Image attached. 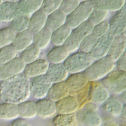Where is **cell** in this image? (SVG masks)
I'll use <instances>...</instances> for the list:
<instances>
[{
  "label": "cell",
  "instance_id": "36",
  "mask_svg": "<svg viewBox=\"0 0 126 126\" xmlns=\"http://www.w3.org/2000/svg\"><path fill=\"white\" fill-rule=\"evenodd\" d=\"M17 53L11 45L0 48V67L16 57Z\"/></svg>",
  "mask_w": 126,
  "mask_h": 126
},
{
  "label": "cell",
  "instance_id": "45",
  "mask_svg": "<svg viewBox=\"0 0 126 126\" xmlns=\"http://www.w3.org/2000/svg\"><path fill=\"white\" fill-rule=\"evenodd\" d=\"M120 116L122 117V118L124 119H126V104L124 105V107L122 108V110L121 112V115Z\"/></svg>",
  "mask_w": 126,
  "mask_h": 126
},
{
  "label": "cell",
  "instance_id": "40",
  "mask_svg": "<svg viewBox=\"0 0 126 126\" xmlns=\"http://www.w3.org/2000/svg\"><path fill=\"white\" fill-rule=\"evenodd\" d=\"M79 0H63L60 10L67 16L72 13L80 4Z\"/></svg>",
  "mask_w": 126,
  "mask_h": 126
},
{
  "label": "cell",
  "instance_id": "24",
  "mask_svg": "<svg viewBox=\"0 0 126 126\" xmlns=\"http://www.w3.org/2000/svg\"><path fill=\"white\" fill-rule=\"evenodd\" d=\"M124 104L119 99L115 97H110L102 105V108L110 115L117 118L121 115Z\"/></svg>",
  "mask_w": 126,
  "mask_h": 126
},
{
  "label": "cell",
  "instance_id": "21",
  "mask_svg": "<svg viewBox=\"0 0 126 126\" xmlns=\"http://www.w3.org/2000/svg\"><path fill=\"white\" fill-rule=\"evenodd\" d=\"M70 91L65 81L53 84L50 88L47 97L56 102L70 95Z\"/></svg>",
  "mask_w": 126,
  "mask_h": 126
},
{
  "label": "cell",
  "instance_id": "27",
  "mask_svg": "<svg viewBox=\"0 0 126 126\" xmlns=\"http://www.w3.org/2000/svg\"><path fill=\"white\" fill-rule=\"evenodd\" d=\"M72 29L66 24L52 32L51 43L54 46L64 45L72 32Z\"/></svg>",
  "mask_w": 126,
  "mask_h": 126
},
{
  "label": "cell",
  "instance_id": "46",
  "mask_svg": "<svg viewBox=\"0 0 126 126\" xmlns=\"http://www.w3.org/2000/svg\"><path fill=\"white\" fill-rule=\"evenodd\" d=\"M120 98L119 99L123 104H125V102H126V91L124 92L121 95H120Z\"/></svg>",
  "mask_w": 126,
  "mask_h": 126
},
{
  "label": "cell",
  "instance_id": "25",
  "mask_svg": "<svg viewBox=\"0 0 126 126\" xmlns=\"http://www.w3.org/2000/svg\"><path fill=\"white\" fill-rule=\"evenodd\" d=\"M76 117L77 119L88 126H101L102 123L101 117L96 112L86 111L82 109L78 112Z\"/></svg>",
  "mask_w": 126,
  "mask_h": 126
},
{
  "label": "cell",
  "instance_id": "41",
  "mask_svg": "<svg viewBox=\"0 0 126 126\" xmlns=\"http://www.w3.org/2000/svg\"><path fill=\"white\" fill-rule=\"evenodd\" d=\"M109 22L105 20L94 26L92 33L99 39L107 33L109 31Z\"/></svg>",
  "mask_w": 126,
  "mask_h": 126
},
{
  "label": "cell",
  "instance_id": "49",
  "mask_svg": "<svg viewBox=\"0 0 126 126\" xmlns=\"http://www.w3.org/2000/svg\"><path fill=\"white\" fill-rule=\"evenodd\" d=\"M0 81H1V80H0Z\"/></svg>",
  "mask_w": 126,
  "mask_h": 126
},
{
  "label": "cell",
  "instance_id": "29",
  "mask_svg": "<svg viewBox=\"0 0 126 126\" xmlns=\"http://www.w3.org/2000/svg\"><path fill=\"white\" fill-rule=\"evenodd\" d=\"M18 117L17 104L8 102H3L0 104V119L6 121L14 120Z\"/></svg>",
  "mask_w": 126,
  "mask_h": 126
},
{
  "label": "cell",
  "instance_id": "7",
  "mask_svg": "<svg viewBox=\"0 0 126 126\" xmlns=\"http://www.w3.org/2000/svg\"><path fill=\"white\" fill-rule=\"evenodd\" d=\"M53 83L46 75L32 78L31 81V95L36 99L45 98Z\"/></svg>",
  "mask_w": 126,
  "mask_h": 126
},
{
  "label": "cell",
  "instance_id": "12",
  "mask_svg": "<svg viewBox=\"0 0 126 126\" xmlns=\"http://www.w3.org/2000/svg\"><path fill=\"white\" fill-rule=\"evenodd\" d=\"M90 82L91 102L96 105H102L110 97V91L102 84L101 82L98 81Z\"/></svg>",
  "mask_w": 126,
  "mask_h": 126
},
{
  "label": "cell",
  "instance_id": "32",
  "mask_svg": "<svg viewBox=\"0 0 126 126\" xmlns=\"http://www.w3.org/2000/svg\"><path fill=\"white\" fill-rule=\"evenodd\" d=\"M30 17L28 15L20 14L11 21L10 28L15 33H21L28 30Z\"/></svg>",
  "mask_w": 126,
  "mask_h": 126
},
{
  "label": "cell",
  "instance_id": "47",
  "mask_svg": "<svg viewBox=\"0 0 126 126\" xmlns=\"http://www.w3.org/2000/svg\"><path fill=\"white\" fill-rule=\"evenodd\" d=\"M104 126H119L118 124L115 122L109 121L105 124Z\"/></svg>",
  "mask_w": 126,
  "mask_h": 126
},
{
  "label": "cell",
  "instance_id": "20",
  "mask_svg": "<svg viewBox=\"0 0 126 126\" xmlns=\"http://www.w3.org/2000/svg\"><path fill=\"white\" fill-rule=\"evenodd\" d=\"M94 8L111 12H117L126 4L124 0H91Z\"/></svg>",
  "mask_w": 126,
  "mask_h": 126
},
{
  "label": "cell",
  "instance_id": "3",
  "mask_svg": "<svg viewBox=\"0 0 126 126\" xmlns=\"http://www.w3.org/2000/svg\"><path fill=\"white\" fill-rule=\"evenodd\" d=\"M94 61L89 53L78 51L70 54L63 64L71 74L84 72Z\"/></svg>",
  "mask_w": 126,
  "mask_h": 126
},
{
  "label": "cell",
  "instance_id": "39",
  "mask_svg": "<svg viewBox=\"0 0 126 126\" xmlns=\"http://www.w3.org/2000/svg\"><path fill=\"white\" fill-rule=\"evenodd\" d=\"M98 39L91 33L85 39L79 46V51L90 53L95 45Z\"/></svg>",
  "mask_w": 126,
  "mask_h": 126
},
{
  "label": "cell",
  "instance_id": "42",
  "mask_svg": "<svg viewBox=\"0 0 126 126\" xmlns=\"http://www.w3.org/2000/svg\"><path fill=\"white\" fill-rule=\"evenodd\" d=\"M116 65L117 69L121 71H126V51L116 61Z\"/></svg>",
  "mask_w": 126,
  "mask_h": 126
},
{
  "label": "cell",
  "instance_id": "35",
  "mask_svg": "<svg viewBox=\"0 0 126 126\" xmlns=\"http://www.w3.org/2000/svg\"><path fill=\"white\" fill-rule=\"evenodd\" d=\"M15 36L16 33L10 27L0 30V48L10 45Z\"/></svg>",
  "mask_w": 126,
  "mask_h": 126
},
{
  "label": "cell",
  "instance_id": "10",
  "mask_svg": "<svg viewBox=\"0 0 126 126\" xmlns=\"http://www.w3.org/2000/svg\"><path fill=\"white\" fill-rule=\"evenodd\" d=\"M109 32L115 36H119L126 32V5L116 12L109 22Z\"/></svg>",
  "mask_w": 126,
  "mask_h": 126
},
{
  "label": "cell",
  "instance_id": "38",
  "mask_svg": "<svg viewBox=\"0 0 126 126\" xmlns=\"http://www.w3.org/2000/svg\"><path fill=\"white\" fill-rule=\"evenodd\" d=\"M62 1V0H44L40 9L46 15L48 16L59 9Z\"/></svg>",
  "mask_w": 126,
  "mask_h": 126
},
{
  "label": "cell",
  "instance_id": "5",
  "mask_svg": "<svg viewBox=\"0 0 126 126\" xmlns=\"http://www.w3.org/2000/svg\"><path fill=\"white\" fill-rule=\"evenodd\" d=\"M94 8L91 0L81 2L79 5L67 16L66 23L71 29H74L88 20Z\"/></svg>",
  "mask_w": 126,
  "mask_h": 126
},
{
  "label": "cell",
  "instance_id": "28",
  "mask_svg": "<svg viewBox=\"0 0 126 126\" xmlns=\"http://www.w3.org/2000/svg\"><path fill=\"white\" fill-rule=\"evenodd\" d=\"M19 117L28 119L34 118L37 114L36 102L32 101H24L17 104Z\"/></svg>",
  "mask_w": 126,
  "mask_h": 126
},
{
  "label": "cell",
  "instance_id": "33",
  "mask_svg": "<svg viewBox=\"0 0 126 126\" xmlns=\"http://www.w3.org/2000/svg\"><path fill=\"white\" fill-rule=\"evenodd\" d=\"M41 50L33 44H32L22 51L20 58L26 64L38 59Z\"/></svg>",
  "mask_w": 126,
  "mask_h": 126
},
{
  "label": "cell",
  "instance_id": "16",
  "mask_svg": "<svg viewBox=\"0 0 126 126\" xmlns=\"http://www.w3.org/2000/svg\"><path fill=\"white\" fill-rule=\"evenodd\" d=\"M126 32L114 37L107 56L116 62L125 51Z\"/></svg>",
  "mask_w": 126,
  "mask_h": 126
},
{
  "label": "cell",
  "instance_id": "44",
  "mask_svg": "<svg viewBox=\"0 0 126 126\" xmlns=\"http://www.w3.org/2000/svg\"><path fill=\"white\" fill-rule=\"evenodd\" d=\"M83 110L86 111L96 112L98 110V107L96 104L91 102L86 104L83 108Z\"/></svg>",
  "mask_w": 126,
  "mask_h": 126
},
{
  "label": "cell",
  "instance_id": "22",
  "mask_svg": "<svg viewBox=\"0 0 126 126\" xmlns=\"http://www.w3.org/2000/svg\"><path fill=\"white\" fill-rule=\"evenodd\" d=\"M70 53L64 45L54 46L47 54V60L50 64L63 63Z\"/></svg>",
  "mask_w": 126,
  "mask_h": 126
},
{
  "label": "cell",
  "instance_id": "34",
  "mask_svg": "<svg viewBox=\"0 0 126 126\" xmlns=\"http://www.w3.org/2000/svg\"><path fill=\"white\" fill-rule=\"evenodd\" d=\"M76 116L74 113L70 114H58L54 118V126H74L76 122Z\"/></svg>",
  "mask_w": 126,
  "mask_h": 126
},
{
  "label": "cell",
  "instance_id": "19",
  "mask_svg": "<svg viewBox=\"0 0 126 126\" xmlns=\"http://www.w3.org/2000/svg\"><path fill=\"white\" fill-rule=\"evenodd\" d=\"M34 34L28 30L16 35L11 45L17 52L22 51L33 44Z\"/></svg>",
  "mask_w": 126,
  "mask_h": 126
},
{
  "label": "cell",
  "instance_id": "31",
  "mask_svg": "<svg viewBox=\"0 0 126 126\" xmlns=\"http://www.w3.org/2000/svg\"><path fill=\"white\" fill-rule=\"evenodd\" d=\"M43 0H22L18 3L20 14L26 15L33 14L41 8Z\"/></svg>",
  "mask_w": 126,
  "mask_h": 126
},
{
  "label": "cell",
  "instance_id": "37",
  "mask_svg": "<svg viewBox=\"0 0 126 126\" xmlns=\"http://www.w3.org/2000/svg\"><path fill=\"white\" fill-rule=\"evenodd\" d=\"M108 12L94 8L91 12L88 21L94 26L106 20L109 14Z\"/></svg>",
  "mask_w": 126,
  "mask_h": 126
},
{
  "label": "cell",
  "instance_id": "15",
  "mask_svg": "<svg viewBox=\"0 0 126 126\" xmlns=\"http://www.w3.org/2000/svg\"><path fill=\"white\" fill-rule=\"evenodd\" d=\"M36 104L37 114L41 118H51L57 113L56 102L48 98L39 99L36 102Z\"/></svg>",
  "mask_w": 126,
  "mask_h": 126
},
{
  "label": "cell",
  "instance_id": "4",
  "mask_svg": "<svg viewBox=\"0 0 126 126\" xmlns=\"http://www.w3.org/2000/svg\"><path fill=\"white\" fill-rule=\"evenodd\" d=\"M94 27L88 20L72 30L69 38L64 45L70 53L79 50L82 41L92 33Z\"/></svg>",
  "mask_w": 126,
  "mask_h": 126
},
{
  "label": "cell",
  "instance_id": "43",
  "mask_svg": "<svg viewBox=\"0 0 126 126\" xmlns=\"http://www.w3.org/2000/svg\"><path fill=\"white\" fill-rule=\"evenodd\" d=\"M11 126H32V125L27 121L26 119L17 118L16 119L13 120Z\"/></svg>",
  "mask_w": 126,
  "mask_h": 126
},
{
  "label": "cell",
  "instance_id": "1",
  "mask_svg": "<svg viewBox=\"0 0 126 126\" xmlns=\"http://www.w3.org/2000/svg\"><path fill=\"white\" fill-rule=\"evenodd\" d=\"M31 80L21 73L0 82V99L4 102L19 104L31 96Z\"/></svg>",
  "mask_w": 126,
  "mask_h": 126
},
{
  "label": "cell",
  "instance_id": "2",
  "mask_svg": "<svg viewBox=\"0 0 126 126\" xmlns=\"http://www.w3.org/2000/svg\"><path fill=\"white\" fill-rule=\"evenodd\" d=\"M116 63L106 56L94 61L83 73L89 82L102 80L114 70Z\"/></svg>",
  "mask_w": 126,
  "mask_h": 126
},
{
  "label": "cell",
  "instance_id": "17",
  "mask_svg": "<svg viewBox=\"0 0 126 126\" xmlns=\"http://www.w3.org/2000/svg\"><path fill=\"white\" fill-rule=\"evenodd\" d=\"M20 14L18 3L6 1L0 5V21H12Z\"/></svg>",
  "mask_w": 126,
  "mask_h": 126
},
{
  "label": "cell",
  "instance_id": "9",
  "mask_svg": "<svg viewBox=\"0 0 126 126\" xmlns=\"http://www.w3.org/2000/svg\"><path fill=\"white\" fill-rule=\"evenodd\" d=\"M115 37L109 31L98 39L95 46L89 53L94 61L107 56Z\"/></svg>",
  "mask_w": 126,
  "mask_h": 126
},
{
  "label": "cell",
  "instance_id": "30",
  "mask_svg": "<svg viewBox=\"0 0 126 126\" xmlns=\"http://www.w3.org/2000/svg\"><path fill=\"white\" fill-rule=\"evenodd\" d=\"M52 32L45 27L34 34L33 44L40 50L46 48L51 43Z\"/></svg>",
  "mask_w": 126,
  "mask_h": 126
},
{
  "label": "cell",
  "instance_id": "13",
  "mask_svg": "<svg viewBox=\"0 0 126 126\" xmlns=\"http://www.w3.org/2000/svg\"><path fill=\"white\" fill-rule=\"evenodd\" d=\"M58 114H73L79 110V103L77 97L69 95L56 102Z\"/></svg>",
  "mask_w": 126,
  "mask_h": 126
},
{
  "label": "cell",
  "instance_id": "26",
  "mask_svg": "<svg viewBox=\"0 0 126 126\" xmlns=\"http://www.w3.org/2000/svg\"><path fill=\"white\" fill-rule=\"evenodd\" d=\"M67 16L60 9L48 16L45 28L53 32L66 23Z\"/></svg>",
  "mask_w": 126,
  "mask_h": 126
},
{
  "label": "cell",
  "instance_id": "48",
  "mask_svg": "<svg viewBox=\"0 0 126 126\" xmlns=\"http://www.w3.org/2000/svg\"><path fill=\"white\" fill-rule=\"evenodd\" d=\"M3 2V0H0V5Z\"/></svg>",
  "mask_w": 126,
  "mask_h": 126
},
{
  "label": "cell",
  "instance_id": "14",
  "mask_svg": "<svg viewBox=\"0 0 126 126\" xmlns=\"http://www.w3.org/2000/svg\"><path fill=\"white\" fill-rule=\"evenodd\" d=\"M69 73L63 63L50 64L46 75L53 84L65 81Z\"/></svg>",
  "mask_w": 126,
  "mask_h": 126
},
{
  "label": "cell",
  "instance_id": "8",
  "mask_svg": "<svg viewBox=\"0 0 126 126\" xmlns=\"http://www.w3.org/2000/svg\"><path fill=\"white\" fill-rule=\"evenodd\" d=\"M26 65L20 57L12 59L0 67V80H6L22 73Z\"/></svg>",
  "mask_w": 126,
  "mask_h": 126
},
{
  "label": "cell",
  "instance_id": "23",
  "mask_svg": "<svg viewBox=\"0 0 126 126\" xmlns=\"http://www.w3.org/2000/svg\"><path fill=\"white\" fill-rule=\"evenodd\" d=\"M48 16L41 9L34 13L30 19L28 30L33 34L45 27Z\"/></svg>",
  "mask_w": 126,
  "mask_h": 126
},
{
  "label": "cell",
  "instance_id": "6",
  "mask_svg": "<svg viewBox=\"0 0 126 126\" xmlns=\"http://www.w3.org/2000/svg\"><path fill=\"white\" fill-rule=\"evenodd\" d=\"M101 82L110 92L121 95L126 90V71L114 70L102 80Z\"/></svg>",
  "mask_w": 126,
  "mask_h": 126
},
{
  "label": "cell",
  "instance_id": "11",
  "mask_svg": "<svg viewBox=\"0 0 126 126\" xmlns=\"http://www.w3.org/2000/svg\"><path fill=\"white\" fill-rule=\"evenodd\" d=\"M50 64L47 59H38L33 62L26 65L23 74L29 79L45 75Z\"/></svg>",
  "mask_w": 126,
  "mask_h": 126
},
{
  "label": "cell",
  "instance_id": "18",
  "mask_svg": "<svg viewBox=\"0 0 126 126\" xmlns=\"http://www.w3.org/2000/svg\"><path fill=\"white\" fill-rule=\"evenodd\" d=\"M70 92L81 90L89 84V81L83 72L71 74L65 81Z\"/></svg>",
  "mask_w": 126,
  "mask_h": 126
}]
</instances>
